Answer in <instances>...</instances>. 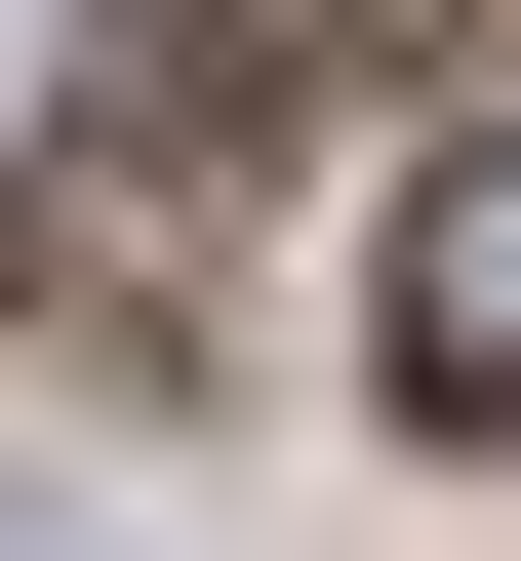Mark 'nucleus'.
<instances>
[{"label": "nucleus", "instance_id": "1", "mask_svg": "<svg viewBox=\"0 0 521 561\" xmlns=\"http://www.w3.org/2000/svg\"><path fill=\"white\" fill-rule=\"evenodd\" d=\"M361 362H401L441 442H521V121H482L441 201H401V280H361Z\"/></svg>", "mask_w": 521, "mask_h": 561}, {"label": "nucleus", "instance_id": "2", "mask_svg": "<svg viewBox=\"0 0 521 561\" xmlns=\"http://www.w3.org/2000/svg\"><path fill=\"white\" fill-rule=\"evenodd\" d=\"M201 81H361V41H401V0H161Z\"/></svg>", "mask_w": 521, "mask_h": 561}]
</instances>
